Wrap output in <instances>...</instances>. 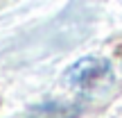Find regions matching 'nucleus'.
I'll list each match as a JSON object with an SVG mask.
<instances>
[{"label": "nucleus", "instance_id": "1", "mask_svg": "<svg viewBox=\"0 0 122 118\" xmlns=\"http://www.w3.org/2000/svg\"><path fill=\"white\" fill-rule=\"evenodd\" d=\"M100 70H104V64H102V61L86 59V61H81V64H75V66H72V70L68 73V79L84 84L88 77H95V75L100 73Z\"/></svg>", "mask_w": 122, "mask_h": 118}]
</instances>
